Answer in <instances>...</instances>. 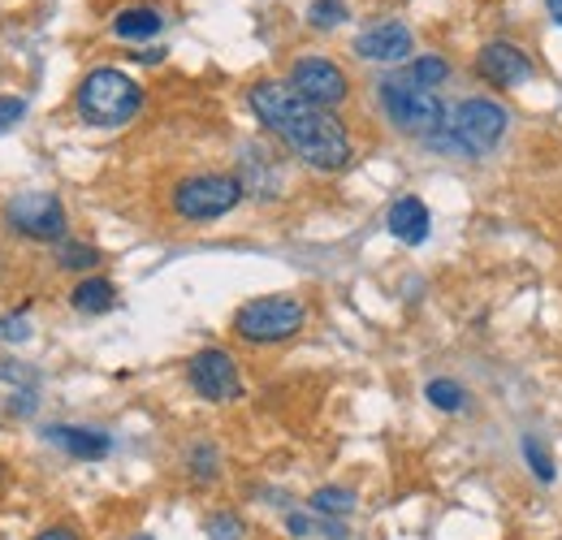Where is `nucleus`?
I'll list each match as a JSON object with an SVG mask.
<instances>
[{
	"label": "nucleus",
	"instance_id": "1",
	"mask_svg": "<svg viewBox=\"0 0 562 540\" xmlns=\"http://www.w3.org/2000/svg\"><path fill=\"white\" fill-rule=\"evenodd\" d=\"M247 104L260 117V126L269 135H278L303 165L325 169V173L351 165L355 143L347 126L329 109H316L299 91H290V82H256L247 91Z\"/></svg>",
	"mask_w": 562,
	"mask_h": 540
},
{
	"label": "nucleus",
	"instance_id": "2",
	"mask_svg": "<svg viewBox=\"0 0 562 540\" xmlns=\"http://www.w3.org/2000/svg\"><path fill=\"white\" fill-rule=\"evenodd\" d=\"M74 109H78V117L87 126L117 131L143 109V87L122 69H91L74 91Z\"/></svg>",
	"mask_w": 562,
	"mask_h": 540
},
{
	"label": "nucleus",
	"instance_id": "3",
	"mask_svg": "<svg viewBox=\"0 0 562 540\" xmlns=\"http://www.w3.org/2000/svg\"><path fill=\"white\" fill-rule=\"evenodd\" d=\"M506 126H510V117H506L502 104H493V100H463L450 113V122L432 138H424V143L428 147H446V151H463V156H485V151L497 147V138L506 135Z\"/></svg>",
	"mask_w": 562,
	"mask_h": 540
},
{
	"label": "nucleus",
	"instance_id": "4",
	"mask_svg": "<svg viewBox=\"0 0 562 540\" xmlns=\"http://www.w3.org/2000/svg\"><path fill=\"white\" fill-rule=\"evenodd\" d=\"M381 109L385 117L403 131V135L432 138L446 126V104L437 91H428L420 82H412L407 74H394L381 82Z\"/></svg>",
	"mask_w": 562,
	"mask_h": 540
},
{
	"label": "nucleus",
	"instance_id": "5",
	"mask_svg": "<svg viewBox=\"0 0 562 540\" xmlns=\"http://www.w3.org/2000/svg\"><path fill=\"white\" fill-rule=\"evenodd\" d=\"M307 320V307L294 294H265L234 312V334L247 346H278L290 341Z\"/></svg>",
	"mask_w": 562,
	"mask_h": 540
},
{
	"label": "nucleus",
	"instance_id": "6",
	"mask_svg": "<svg viewBox=\"0 0 562 540\" xmlns=\"http://www.w3.org/2000/svg\"><path fill=\"white\" fill-rule=\"evenodd\" d=\"M247 195V187L234 173H191L173 187L169 207L182 221H221L225 212H234Z\"/></svg>",
	"mask_w": 562,
	"mask_h": 540
},
{
	"label": "nucleus",
	"instance_id": "7",
	"mask_svg": "<svg viewBox=\"0 0 562 540\" xmlns=\"http://www.w3.org/2000/svg\"><path fill=\"white\" fill-rule=\"evenodd\" d=\"M290 91H299L307 104H316V109H338V104H347V95H351V78H347V69L334 66L329 57H299L294 66H290Z\"/></svg>",
	"mask_w": 562,
	"mask_h": 540
},
{
	"label": "nucleus",
	"instance_id": "8",
	"mask_svg": "<svg viewBox=\"0 0 562 540\" xmlns=\"http://www.w3.org/2000/svg\"><path fill=\"white\" fill-rule=\"evenodd\" d=\"M4 221L35 238V243H61L66 238V207L57 195H44V191H26V195H13L4 203Z\"/></svg>",
	"mask_w": 562,
	"mask_h": 540
},
{
	"label": "nucleus",
	"instance_id": "9",
	"mask_svg": "<svg viewBox=\"0 0 562 540\" xmlns=\"http://www.w3.org/2000/svg\"><path fill=\"white\" fill-rule=\"evenodd\" d=\"M187 376H191L195 394L209 398V403H238V398H243V376H238V363H234L229 350L209 346V350L191 355Z\"/></svg>",
	"mask_w": 562,
	"mask_h": 540
},
{
	"label": "nucleus",
	"instance_id": "10",
	"mask_svg": "<svg viewBox=\"0 0 562 540\" xmlns=\"http://www.w3.org/2000/svg\"><path fill=\"white\" fill-rule=\"evenodd\" d=\"M476 74L497 87V91H510V87H519L528 74H532V61H528V53L524 48H515V44H506V40H493L481 48V57H476Z\"/></svg>",
	"mask_w": 562,
	"mask_h": 540
},
{
	"label": "nucleus",
	"instance_id": "11",
	"mask_svg": "<svg viewBox=\"0 0 562 540\" xmlns=\"http://www.w3.org/2000/svg\"><path fill=\"white\" fill-rule=\"evenodd\" d=\"M355 57L376 61V66H394V61L412 57V31L403 22H376V26L355 35Z\"/></svg>",
	"mask_w": 562,
	"mask_h": 540
},
{
	"label": "nucleus",
	"instance_id": "12",
	"mask_svg": "<svg viewBox=\"0 0 562 540\" xmlns=\"http://www.w3.org/2000/svg\"><path fill=\"white\" fill-rule=\"evenodd\" d=\"M385 225H390V234H394L398 243H407V247H420L424 238H428V229H432V221H428V207H424L416 195H403V200L390 203V212H385Z\"/></svg>",
	"mask_w": 562,
	"mask_h": 540
},
{
	"label": "nucleus",
	"instance_id": "13",
	"mask_svg": "<svg viewBox=\"0 0 562 540\" xmlns=\"http://www.w3.org/2000/svg\"><path fill=\"white\" fill-rule=\"evenodd\" d=\"M48 441L61 446V450H70L74 459H104L109 454V437L104 432H91V428H66V424H57V428H48Z\"/></svg>",
	"mask_w": 562,
	"mask_h": 540
},
{
	"label": "nucleus",
	"instance_id": "14",
	"mask_svg": "<svg viewBox=\"0 0 562 540\" xmlns=\"http://www.w3.org/2000/svg\"><path fill=\"white\" fill-rule=\"evenodd\" d=\"M74 312H82V316H100V312H109L113 303H117V290H113V281H104V277H87V281H78L70 294Z\"/></svg>",
	"mask_w": 562,
	"mask_h": 540
},
{
	"label": "nucleus",
	"instance_id": "15",
	"mask_svg": "<svg viewBox=\"0 0 562 540\" xmlns=\"http://www.w3.org/2000/svg\"><path fill=\"white\" fill-rule=\"evenodd\" d=\"M160 13L156 9H122L117 18H113V35L117 40H151V35H160Z\"/></svg>",
	"mask_w": 562,
	"mask_h": 540
},
{
	"label": "nucleus",
	"instance_id": "16",
	"mask_svg": "<svg viewBox=\"0 0 562 540\" xmlns=\"http://www.w3.org/2000/svg\"><path fill=\"white\" fill-rule=\"evenodd\" d=\"M407 78L420 82V87H428V91H437V87L450 78V61L437 57V53H424V57H416V61L407 66Z\"/></svg>",
	"mask_w": 562,
	"mask_h": 540
},
{
	"label": "nucleus",
	"instance_id": "17",
	"mask_svg": "<svg viewBox=\"0 0 562 540\" xmlns=\"http://www.w3.org/2000/svg\"><path fill=\"white\" fill-rule=\"evenodd\" d=\"M307 506H312L316 515H351L355 493H351V488H334V484H329V488H316Z\"/></svg>",
	"mask_w": 562,
	"mask_h": 540
},
{
	"label": "nucleus",
	"instance_id": "18",
	"mask_svg": "<svg viewBox=\"0 0 562 540\" xmlns=\"http://www.w3.org/2000/svg\"><path fill=\"white\" fill-rule=\"evenodd\" d=\"M424 398L437 406V410H459V406L468 403V394H463V385L459 381H428V390H424Z\"/></svg>",
	"mask_w": 562,
	"mask_h": 540
},
{
	"label": "nucleus",
	"instance_id": "19",
	"mask_svg": "<svg viewBox=\"0 0 562 540\" xmlns=\"http://www.w3.org/2000/svg\"><path fill=\"white\" fill-rule=\"evenodd\" d=\"M307 22H312L316 31H334V26L347 22V4H342V0H312V4H307Z\"/></svg>",
	"mask_w": 562,
	"mask_h": 540
},
{
	"label": "nucleus",
	"instance_id": "20",
	"mask_svg": "<svg viewBox=\"0 0 562 540\" xmlns=\"http://www.w3.org/2000/svg\"><path fill=\"white\" fill-rule=\"evenodd\" d=\"M57 265L70 272H87L100 265V251L95 247H87V243H61V251H57Z\"/></svg>",
	"mask_w": 562,
	"mask_h": 540
},
{
	"label": "nucleus",
	"instance_id": "21",
	"mask_svg": "<svg viewBox=\"0 0 562 540\" xmlns=\"http://www.w3.org/2000/svg\"><path fill=\"white\" fill-rule=\"evenodd\" d=\"M524 459H528V468H532V475H537L541 484H550V480H554V459L537 446V437H524Z\"/></svg>",
	"mask_w": 562,
	"mask_h": 540
},
{
	"label": "nucleus",
	"instance_id": "22",
	"mask_svg": "<svg viewBox=\"0 0 562 540\" xmlns=\"http://www.w3.org/2000/svg\"><path fill=\"white\" fill-rule=\"evenodd\" d=\"M209 537L212 540H238L243 537V519H238V515H212Z\"/></svg>",
	"mask_w": 562,
	"mask_h": 540
},
{
	"label": "nucleus",
	"instance_id": "23",
	"mask_svg": "<svg viewBox=\"0 0 562 540\" xmlns=\"http://www.w3.org/2000/svg\"><path fill=\"white\" fill-rule=\"evenodd\" d=\"M191 472L200 475V480H212V475H216V450H212L209 441H200V446L191 450Z\"/></svg>",
	"mask_w": 562,
	"mask_h": 540
},
{
	"label": "nucleus",
	"instance_id": "24",
	"mask_svg": "<svg viewBox=\"0 0 562 540\" xmlns=\"http://www.w3.org/2000/svg\"><path fill=\"white\" fill-rule=\"evenodd\" d=\"M22 113H26V100H18V95H0V131H9Z\"/></svg>",
	"mask_w": 562,
	"mask_h": 540
},
{
	"label": "nucleus",
	"instance_id": "25",
	"mask_svg": "<svg viewBox=\"0 0 562 540\" xmlns=\"http://www.w3.org/2000/svg\"><path fill=\"white\" fill-rule=\"evenodd\" d=\"M0 338H4V341H26V338H31L26 316H22V312H18V316H4V320H0Z\"/></svg>",
	"mask_w": 562,
	"mask_h": 540
},
{
	"label": "nucleus",
	"instance_id": "26",
	"mask_svg": "<svg viewBox=\"0 0 562 540\" xmlns=\"http://www.w3.org/2000/svg\"><path fill=\"white\" fill-rule=\"evenodd\" d=\"M35 540H78V532L74 528H48V532H40Z\"/></svg>",
	"mask_w": 562,
	"mask_h": 540
},
{
	"label": "nucleus",
	"instance_id": "27",
	"mask_svg": "<svg viewBox=\"0 0 562 540\" xmlns=\"http://www.w3.org/2000/svg\"><path fill=\"white\" fill-rule=\"evenodd\" d=\"M285 528H290L294 537H307V532H312V524H307V519H299V515H290V519H285Z\"/></svg>",
	"mask_w": 562,
	"mask_h": 540
},
{
	"label": "nucleus",
	"instance_id": "28",
	"mask_svg": "<svg viewBox=\"0 0 562 540\" xmlns=\"http://www.w3.org/2000/svg\"><path fill=\"white\" fill-rule=\"evenodd\" d=\"M546 9H550V18L562 26V0H546Z\"/></svg>",
	"mask_w": 562,
	"mask_h": 540
}]
</instances>
